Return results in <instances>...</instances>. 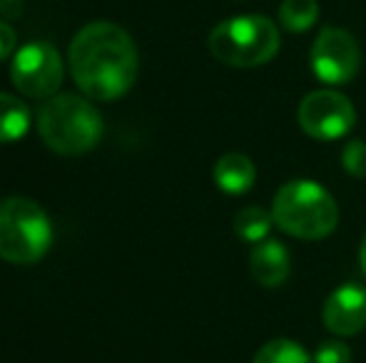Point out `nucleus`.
<instances>
[{"label":"nucleus","instance_id":"f257e3e1","mask_svg":"<svg viewBox=\"0 0 366 363\" xmlns=\"http://www.w3.org/2000/svg\"><path fill=\"white\" fill-rule=\"evenodd\" d=\"M68 63L77 88L97 102L120 100L137 80L135 43L125 28L110 20H95L77 30Z\"/></svg>","mask_w":366,"mask_h":363},{"label":"nucleus","instance_id":"f03ea898","mask_svg":"<svg viewBox=\"0 0 366 363\" xmlns=\"http://www.w3.org/2000/svg\"><path fill=\"white\" fill-rule=\"evenodd\" d=\"M269 212L282 232L304 242L327 239L339 224L337 202L314 180H292L280 187Z\"/></svg>","mask_w":366,"mask_h":363},{"label":"nucleus","instance_id":"7ed1b4c3","mask_svg":"<svg viewBox=\"0 0 366 363\" xmlns=\"http://www.w3.org/2000/svg\"><path fill=\"white\" fill-rule=\"evenodd\" d=\"M38 132L58 155H82L102 137V117L87 97L60 92L43 102L38 112Z\"/></svg>","mask_w":366,"mask_h":363},{"label":"nucleus","instance_id":"20e7f679","mask_svg":"<svg viewBox=\"0 0 366 363\" xmlns=\"http://www.w3.org/2000/svg\"><path fill=\"white\" fill-rule=\"evenodd\" d=\"M207 48L229 68H259L277 58L282 48L280 25L264 15H237L212 28Z\"/></svg>","mask_w":366,"mask_h":363},{"label":"nucleus","instance_id":"39448f33","mask_svg":"<svg viewBox=\"0 0 366 363\" xmlns=\"http://www.w3.org/2000/svg\"><path fill=\"white\" fill-rule=\"evenodd\" d=\"M53 244V224L38 202L25 197L0 199V259L35 264Z\"/></svg>","mask_w":366,"mask_h":363},{"label":"nucleus","instance_id":"423d86ee","mask_svg":"<svg viewBox=\"0 0 366 363\" xmlns=\"http://www.w3.org/2000/svg\"><path fill=\"white\" fill-rule=\"evenodd\" d=\"M63 75V58L45 40L25 43L23 48L15 50L13 60H10V80L25 97L48 100V97L58 95Z\"/></svg>","mask_w":366,"mask_h":363},{"label":"nucleus","instance_id":"0eeeda50","mask_svg":"<svg viewBox=\"0 0 366 363\" xmlns=\"http://www.w3.org/2000/svg\"><path fill=\"white\" fill-rule=\"evenodd\" d=\"M297 122L304 135L319 142L342 140L357 125L352 100L337 90H314L299 102Z\"/></svg>","mask_w":366,"mask_h":363},{"label":"nucleus","instance_id":"6e6552de","mask_svg":"<svg viewBox=\"0 0 366 363\" xmlns=\"http://www.w3.org/2000/svg\"><path fill=\"white\" fill-rule=\"evenodd\" d=\"M312 70L324 85H347L357 78L362 65V50L349 30L324 28L309 53Z\"/></svg>","mask_w":366,"mask_h":363},{"label":"nucleus","instance_id":"1a4fd4ad","mask_svg":"<svg viewBox=\"0 0 366 363\" xmlns=\"http://www.w3.org/2000/svg\"><path fill=\"white\" fill-rule=\"evenodd\" d=\"M322 321L334 336L347 339L366 329V289L357 284L339 286L329 294L322 309Z\"/></svg>","mask_w":366,"mask_h":363},{"label":"nucleus","instance_id":"9d476101","mask_svg":"<svg viewBox=\"0 0 366 363\" xmlns=\"http://www.w3.org/2000/svg\"><path fill=\"white\" fill-rule=\"evenodd\" d=\"M249 272L257 284L264 289H277V286L287 284L292 272L290 249L277 239H264V242L254 244L249 254Z\"/></svg>","mask_w":366,"mask_h":363},{"label":"nucleus","instance_id":"9b49d317","mask_svg":"<svg viewBox=\"0 0 366 363\" xmlns=\"http://www.w3.org/2000/svg\"><path fill=\"white\" fill-rule=\"evenodd\" d=\"M214 184L224 194H244L254 187L257 180V167L242 152H229V155H222L212 170Z\"/></svg>","mask_w":366,"mask_h":363},{"label":"nucleus","instance_id":"f8f14e48","mask_svg":"<svg viewBox=\"0 0 366 363\" xmlns=\"http://www.w3.org/2000/svg\"><path fill=\"white\" fill-rule=\"evenodd\" d=\"M30 130V110L20 97L0 92V142H18Z\"/></svg>","mask_w":366,"mask_h":363},{"label":"nucleus","instance_id":"ddd939ff","mask_svg":"<svg viewBox=\"0 0 366 363\" xmlns=\"http://www.w3.org/2000/svg\"><path fill=\"white\" fill-rule=\"evenodd\" d=\"M234 234L247 244H259L264 239H269V232L274 227L272 212H267L264 207H244L237 212L234 222Z\"/></svg>","mask_w":366,"mask_h":363},{"label":"nucleus","instance_id":"4468645a","mask_svg":"<svg viewBox=\"0 0 366 363\" xmlns=\"http://www.w3.org/2000/svg\"><path fill=\"white\" fill-rule=\"evenodd\" d=\"M319 20L317 0H285L280 5V25L290 33H307Z\"/></svg>","mask_w":366,"mask_h":363},{"label":"nucleus","instance_id":"2eb2a0df","mask_svg":"<svg viewBox=\"0 0 366 363\" xmlns=\"http://www.w3.org/2000/svg\"><path fill=\"white\" fill-rule=\"evenodd\" d=\"M252 363H314L304 346L292 339H272L257 351Z\"/></svg>","mask_w":366,"mask_h":363},{"label":"nucleus","instance_id":"dca6fc26","mask_svg":"<svg viewBox=\"0 0 366 363\" xmlns=\"http://www.w3.org/2000/svg\"><path fill=\"white\" fill-rule=\"evenodd\" d=\"M342 167L357 180L366 177V142L364 140H352L344 145L342 152Z\"/></svg>","mask_w":366,"mask_h":363},{"label":"nucleus","instance_id":"f3484780","mask_svg":"<svg viewBox=\"0 0 366 363\" xmlns=\"http://www.w3.org/2000/svg\"><path fill=\"white\" fill-rule=\"evenodd\" d=\"M314 363H352V349L342 339H327L314 351Z\"/></svg>","mask_w":366,"mask_h":363},{"label":"nucleus","instance_id":"a211bd4d","mask_svg":"<svg viewBox=\"0 0 366 363\" xmlns=\"http://www.w3.org/2000/svg\"><path fill=\"white\" fill-rule=\"evenodd\" d=\"M15 43H18V35L15 28L5 20H0V60L10 58L15 53Z\"/></svg>","mask_w":366,"mask_h":363},{"label":"nucleus","instance_id":"6ab92c4d","mask_svg":"<svg viewBox=\"0 0 366 363\" xmlns=\"http://www.w3.org/2000/svg\"><path fill=\"white\" fill-rule=\"evenodd\" d=\"M0 13L5 15V18H18L20 13H23V3L20 0H0Z\"/></svg>","mask_w":366,"mask_h":363},{"label":"nucleus","instance_id":"aec40b11","mask_svg":"<svg viewBox=\"0 0 366 363\" xmlns=\"http://www.w3.org/2000/svg\"><path fill=\"white\" fill-rule=\"evenodd\" d=\"M359 264H362V272L366 276V234L362 239V247H359Z\"/></svg>","mask_w":366,"mask_h":363}]
</instances>
